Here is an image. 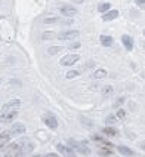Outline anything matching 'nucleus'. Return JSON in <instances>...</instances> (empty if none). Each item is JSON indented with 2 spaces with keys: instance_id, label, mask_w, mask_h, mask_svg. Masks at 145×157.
<instances>
[{
  "instance_id": "obj_1",
  "label": "nucleus",
  "mask_w": 145,
  "mask_h": 157,
  "mask_svg": "<svg viewBox=\"0 0 145 157\" xmlns=\"http://www.w3.org/2000/svg\"><path fill=\"white\" fill-rule=\"evenodd\" d=\"M68 144H70V148L77 150V151H80V153L85 154V156H89L90 154V150H89V147H86V142H77V141H74V139H70Z\"/></svg>"
},
{
  "instance_id": "obj_2",
  "label": "nucleus",
  "mask_w": 145,
  "mask_h": 157,
  "mask_svg": "<svg viewBox=\"0 0 145 157\" xmlns=\"http://www.w3.org/2000/svg\"><path fill=\"white\" fill-rule=\"evenodd\" d=\"M21 105V101L19 99H12V101L6 102L3 107H2V111L0 114H5V113H12V111H16Z\"/></svg>"
},
{
  "instance_id": "obj_3",
  "label": "nucleus",
  "mask_w": 145,
  "mask_h": 157,
  "mask_svg": "<svg viewBox=\"0 0 145 157\" xmlns=\"http://www.w3.org/2000/svg\"><path fill=\"white\" fill-rule=\"evenodd\" d=\"M19 150H21V145H19V144H11V145L6 148L5 156L6 157H19Z\"/></svg>"
},
{
  "instance_id": "obj_4",
  "label": "nucleus",
  "mask_w": 145,
  "mask_h": 157,
  "mask_svg": "<svg viewBox=\"0 0 145 157\" xmlns=\"http://www.w3.org/2000/svg\"><path fill=\"white\" fill-rule=\"evenodd\" d=\"M43 120H45L46 126H49L50 129H56V127H58V120H56V117L52 113H46Z\"/></svg>"
},
{
  "instance_id": "obj_5",
  "label": "nucleus",
  "mask_w": 145,
  "mask_h": 157,
  "mask_svg": "<svg viewBox=\"0 0 145 157\" xmlns=\"http://www.w3.org/2000/svg\"><path fill=\"white\" fill-rule=\"evenodd\" d=\"M78 31L77 30H71V31H64V33H59L56 37L59 40H73V39H77L78 37Z\"/></svg>"
},
{
  "instance_id": "obj_6",
  "label": "nucleus",
  "mask_w": 145,
  "mask_h": 157,
  "mask_svg": "<svg viewBox=\"0 0 145 157\" xmlns=\"http://www.w3.org/2000/svg\"><path fill=\"white\" fill-rule=\"evenodd\" d=\"M78 59H80V56L76 55V54H73V55H65L62 59H61V65H64V67H68V65H73V64H76Z\"/></svg>"
},
{
  "instance_id": "obj_7",
  "label": "nucleus",
  "mask_w": 145,
  "mask_h": 157,
  "mask_svg": "<svg viewBox=\"0 0 145 157\" xmlns=\"http://www.w3.org/2000/svg\"><path fill=\"white\" fill-rule=\"evenodd\" d=\"M56 150L62 154L64 157H76V153H74V150L73 148H70L67 145H62V144H58L56 145Z\"/></svg>"
},
{
  "instance_id": "obj_8",
  "label": "nucleus",
  "mask_w": 145,
  "mask_h": 157,
  "mask_svg": "<svg viewBox=\"0 0 145 157\" xmlns=\"http://www.w3.org/2000/svg\"><path fill=\"white\" fill-rule=\"evenodd\" d=\"M61 13L65 15V16H68V18H71V16L77 15V9L73 8V6H70V5H65V6L61 8Z\"/></svg>"
},
{
  "instance_id": "obj_9",
  "label": "nucleus",
  "mask_w": 145,
  "mask_h": 157,
  "mask_svg": "<svg viewBox=\"0 0 145 157\" xmlns=\"http://www.w3.org/2000/svg\"><path fill=\"white\" fill-rule=\"evenodd\" d=\"M18 116V111H12V113H5V114H0V123H9L12 122L15 117Z\"/></svg>"
},
{
  "instance_id": "obj_10",
  "label": "nucleus",
  "mask_w": 145,
  "mask_h": 157,
  "mask_svg": "<svg viewBox=\"0 0 145 157\" xmlns=\"http://www.w3.org/2000/svg\"><path fill=\"white\" fill-rule=\"evenodd\" d=\"M9 132H11V135H21L25 132V126L22 123H13Z\"/></svg>"
},
{
  "instance_id": "obj_11",
  "label": "nucleus",
  "mask_w": 145,
  "mask_h": 157,
  "mask_svg": "<svg viewBox=\"0 0 145 157\" xmlns=\"http://www.w3.org/2000/svg\"><path fill=\"white\" fill-rule=\"evenodd\" d=\"M122 42H123V45H124V47H126L127 51H132V49H133V40H132L130 36L124 34V36L122 37Z\"/></svg>"
},
{
  "instance_id": "obj_12",
  "label": "nucleus",
  "mask_w": 145,
  "mask_h": 157,
  "mask_svg": "<svg viewBox=\"0 0 145 157\" xmlns=\"http://www.w3.org/2000/svg\"><path fill=\"white\" fill-rule=\"evenodd\" d=\"M117 16H119V11H108L107 13L102 15V19H104V21H112V19H116Z\"/></svg>"
},
{
  "instance_id": "obj_13",
  "label": "nucleus",
  "mask_w": 145,
  "mask_h": 157,
  "mask_svg": "<svg viewBox=\"0 0 145 157\" xmlns=\"http://www.w3.org/2000/svg\"><path fill=\"white\" fill-rule=\"evenodd\" d=\"M31 151H33V145H31V144H27V145L21 147V150H19V157H27Z\"/></svg>"
},
{
  "instance_id": "obj_14",
  "label": "nucleus",
  "mask_w": 145,
  "mask_h": 157,
  "mask_svg": "<svg viewBox=\"0 0 145 157\" xmlns=\"http://www.w3.org/2000/svg\"><path fill=\"white\" fill-rule=\"evenodd\" d=\"M99 40H101V43H102V46H107V47H108V46H111L112 42H114L111 36H105V34H102V36H101Z\"/></svg>"
},
{
  "instance_id": "obj_15",
  "label": "nucleus",
  "mask_w": 145,
  "mask_h": 157,
  "mask_svg": "<svg viewBox=\"0 0 145 157\" xmlns=\"http://www.w3.org/2000/svg\"><path fill=\"white\" fill-rule=\"evenodd\" d=\"M117 150H119L122 154H124V156H133V154H135L130 148H127V147H124V145H120L119 148H117Z\"/></svg>"
},
{
  "instance_id": "obj_16",
  "label": "nucleus",
  "mask_w": 145,
  "mask_h": 157,
  "mask_svg": "<svg viewBox=\"0 0 145 157\" xmlns=\"http://www.w3.org/2000/svg\"><path fill=\"white\" fill-rule=\"evenodd\" d=\"M9 138H11V132H9V131H5V132H2V134H0V142H2V144H5V142H8V141H9Z\"/></svg>"
},
{
  "instance_id": "obj_17",
  "label": "nucleus",
  "mask_w": 145,
  "mask_h": 157,
  "mask_svg": "<svg viewBox=\"0 0 145 157\" xmlns=\"http://www.w3.org/2000/svg\"><path fill=\"white\" fill-rule=\"evenodd\" d=\"M110 8H111L110 3H101L99 6H98V11H99L101 13H107V12L110 11Z\"/></svg>"
},
{
  "instance_id": "obj_18",
  "label": "nucleus",
  "mask_w": 145,
  "mask_h": 157,
  "mask_svg": "<svg viewBox=\"0 0 145 157\" xmlns=\"http://www.w3.org/2000/svg\"><path fill=\"white\" fill-rule=\"evenodd\" d=\"M105 76H107V71H105V70H102V68L96 70V71L93 73V78H104Z\"/></svg>"
},
{
  "instance_id": "obj_19",
  "label": "nucleus",
  "mask_w": 145,
  "mask_h": 157,
  "mask_svg": "<svg viewBox=\"0 0 145 157\" xmlns=\"http://www.w3.org/2000/svg\"><path fill=\"white\" fill-rule=\"evenodd\" d=\"M62 51V46H50L49 47V55H55V54H58V52H61Z\"/></svg>"
},
{
  "instance_id": "obj_20",
  "label": "nucleus",
  "mask_w": 145,
  "mask_h": 157,
  "mask_svg": "<svg viewBox=\"0 0 145 157\" xmlns=\"http://www.w3.org/2000/svg\"><path fill=\"white\" fill-rule=\"evenodd\" d=\"M104 134L108 135V136H116V135H117V131H116L114 127H105V129H104Z\"/></svg>"
},
{
  "instance_id": "obj_21",
  "label": "nucleus",
  "mask_w": 145,
  "mask_h": 157,
  "mask_svg": "<svg viewBox=\"0 0 145 157\" xmlns=\"http://www.w3.org/2000/svg\"><path fill=\"white\" fill-rule=\"evenodd\" d=\"M102 95H104L105 98H107V96H111L112 95V88L111 86H105L104 90H102Z\"/></svg>"
},
{
  "instance_id": "obj_22",
  "label": "nucleus",
  "mask_w": 145,
  "mask_h": 157,
  "mask_svg": "<svg viewBox=\"0 0 145 157\" xmlns=\"http://www.w3.org/2000/svg\"><path fill=\"white\" fill-rule=\"evenodd\" d=\"M78 76V71H76V70H70L67 73V78H74Z\"/></svg>"
},
{
  "instance_id": "obj_23",
  "label": "nucleus",
  "mask_w": 145,
  "mask_h": 157,
  "mask_svg": "<svg viewBox=\"0 0 145 157\" xmlns=\"http://www.w3.org/2000/svg\"><path fill=\"white\" fill-rule=\"evenodd\" d=\"M99 154L101 156H111V150H108V148H101Z\"/></svg>"
},
{
  "instance_id": "obj_24",
  "label": "nucleus",
  "mask_w": 145,
  "mask_h": 157,
  "mask_svg": "<svg viewBox=\"0 0 145 157\" xmlns=\"http://www.w3.org/2000/svg\"><path fill=\"white\" fill-rule=\"evenodd\" d=\"M54 37H56V34L52 33V31H49V33H45V34H43V39H45V40H47V39L50 40V39H54Z\"/></svg>"
},
{
  "instance_id": "obj_25",
  "label": "nucleus",
  "mask_w": 145,
  "mask_h": 157,
  "mask_svg": "<svg viewBox=\"0 0 145 157\" xmlns=\"http://www.w3.org/2000/svg\"><path fill=\"white\" fill-rule=\"evenodd\" d=\"M107 123H110V124L116 123V117H114V116H108V117H107Z\"/></svg>"
},
{
  "instance_id": "obj_26",
  "label": "nucleus",
  "mask_w": 145,
  "mask_h": 157,
  "mask_svg": "<svg viewBox=\"0 0 145 157\" xmlns=\"http://www.w3.org/2000/svg\"><path fill=\"white\" fill-rule=\"evenodd\" d=\"M124 116H126L124 110H119V111H117V117H119V119H124Z\"/></svg>"
},
{
  "instance_id": "obj_27",
  "label": "nucleus",
  "mask_w": 145,
  "mask_h": 157,
  "mask_svg": "<svg viewBox=\"0 0 145 157\" xmlns=\"http://www.w3.org/2000/svg\"><path fill=\"white\" fill-rule=\"evenodd\" d=\"M56 23V18H47V19H45V24H54Z\"/></svg>"
},
{
  "instance_id": "obj_28",
  "label": "nucleus",
  "mask_w": 145,
  "mask_h": 157,
  "mask_svg": "<svg viewBox=\"0 0 145 157\" xmlns=\"http://www.w3.org/2000/svg\"><path fill=\"white\" fill-rule=\"evenodd\" d=\"M135 2H136V5L141 6V8H144L145 6V0H135Z\"/></svg>"
},
{
  "instance_id": "obj_29",
  "label": "nucleus",
  "mask_w": 145,
  "mask_h": 157,
  "mask_svg": "<svg viewBox=\"0 0 145 157\" xmlns=\"http://www.w3.org/2000/svg\"><path fill=\"white\" fill-rule=\"evenodd\" d=\"M77 47H80V43H78V42H76V43H71V45H70V49H77Z\"/></svg>"
},
{
  "instance_id": "obj_30",
  "label": "nucleus",
  "mask_w": 145,
  "mask_h": 157,
  "mask_svg": "<svg viewBox=\"0 0 145 157\" xmlns=\"http://www.w3.org/2000/svg\"><path fill=\"white\" fill-rule=\"evenodd\" d=\"M47 157H58V156H56V154H49Z\"/></svg>"
},
{
  "instance_id": "obj_31",
  "label": "nucleus",
  "mask_w": 145,
  "mask_h": 157,
  "mask_svg": "<svg viewBox=\"0 0 145 157\" xmlns=\"http://www.w3.org/2000/svg\"><path fill=\"white\" fill-rule=\"evenodd\" d=\"M141 147H142V148H145V142H141Z\"/></svg>"
},
{
  "instance_id": "obj_32",
  "label": "nucleus",
  "mask_w": 145,
  "mask_h": 157,
  "mask_svg": "<svg viewBox=\"0 0 145 157\" xmlns=\"http://www.w3.org/2000/svg\"><path fill=\"white\" fill-rule=\"evenodd\" d=\"M74 2H76V3H81L83 0H74Z\"/></svg>"
},
{
  "instance_id": "obj_33",
  "label": "nucleus",
  "mask_w": 145,
  "mask_h": 157,
  "mask_svg": "<svg viewBox=\"0 0 145 157\" xmlns=\"http://www.w3.org/2000/svg\"><path fill=\"white\" fill-rule=\"evenodd\" d=\"M34 157H43V156H34Z\"/></svg>"
},
{
  "instance_id": "obj_34",
  "label": "nucleus",
  "mask_w": 145,
  "mask_h": 157,
  "mask_svg": "<svg viewBox=\"0 0 145 157\" xmlns=\"http://www.w3.org/2000/svg\"><path fill=\"white\" fill-rule=\"evenodd\" d=\"M144 33H145V31H144Z\"/></svg>"
}]
</instances>
